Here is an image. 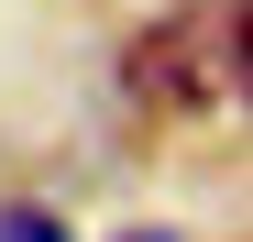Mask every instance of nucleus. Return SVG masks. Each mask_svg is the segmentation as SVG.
<instances>
[{
	"label": "nucleus",
	"instance_id": "f257e3e1",
	"mask_svg": "<svg viewBox=\"0 0 253 242\" xmlns=\"http://www.w3.org/2000/svg\"><path fill=\"white\" fill-rule=\"evenodd\" d=\"M0 242H77L55 209H33V198H22V209H0Z\"/></svg>",
	"mask_w": 253,
	"mask_h": 242
},
{
	"label": "nucleus",
	"instance_id": "f03ea898",
	"mask_svg": "<svg viewBox=\"0 0 253 242\" xmlns=\"http://www.w3.org/2000/svg\"><path fill=\"white\" fill-rule=\"evenodd\" d=\"M143 242H165V231H143Z\"/></svg>",
	"mask_w": 253,
	"mask_h": 242
}]
</instances>
